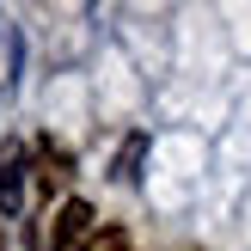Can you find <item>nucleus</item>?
<instances>
[{"instance_id":"f257e3e1","label":"nucleus","mask_w":251,"mask_h":251,"mask_svg":"<svg viewBox=\"0 0 251 251\" xmlns=\"http://www.w3.org/2000/svg\"><path fill=\"white\" fill-rule=\"evenodd\" d=\"M92 233H98L92 202L68 196V202L55 208V233H49V251H92Z\"/></svg>"},{"instance_id":"f03ea898","label":"nucleus","mask_w":251,"mask_h":251,"mask_svg":"<svg viewBox=\"0 0 251 251\" xmlns=\"http://www.w3.org/2000/svg\"><path fill=\"white\" fill-rule=\"evenodd\" d=\"M19 202H25V153L6 147L0 153V215H19Z\"/></svg>"},{"instance_id":"7ed1b4c3","label":"nucleus","mask_w":251,"mask_h":251,"mask_svg":"<svg viewBox=\"0 0 251 251\" xmlns=\"http://www.w3.org/2000/svg\"><path fill=\"white\" fill-rule=\"evenodd\" d=\"M135 159H141V135H135V141L123 147V159H117V178H135Z\"/></svg>"}]
</instances>
